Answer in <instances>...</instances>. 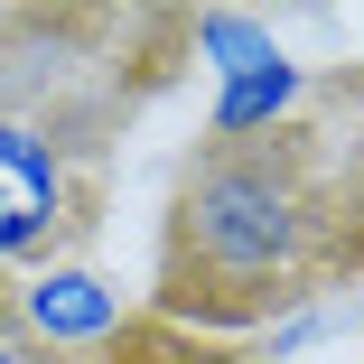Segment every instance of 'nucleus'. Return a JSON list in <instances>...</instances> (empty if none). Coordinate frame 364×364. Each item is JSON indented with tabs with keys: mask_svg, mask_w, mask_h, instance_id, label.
<instances>
[{
	"mask_svg": "<svg viewBox=\"0 0 364 364\" xmlns=\"http://www.w3.org/2000/svg\"><path fill=\"white\" fill-rule=\"evenodd\" d=\"M346 262V196L327 168V131L280 122L262 140L205 150L178 178L159 243V309L196 327H271L327 289Z\"/></svg>",
	"mask_w": 364,
	"mask_h": 364,
	"instance_id": "1",
	"label": "nucleus"
},
{
	"mask_svg": "<svg viewBox=\"0 0 364 364\" xmlns=\"http://www.w3.org/2000/svg\"><path fill=\"white\" fill-rule=\"evenodd\" d=\"M94 19H0V271H47L94 215L112 94Z\"/></svg>",
	"mask_w": 364,
	"mask_h": 364,
	"instance_id": "2",
	"label": "nucleus"
},
{
	"mask_svg": "<svg viewBox=\"0 0 364 364\" xmlns=\"http://www.w3.org/2000/svg\"><path fill=\"white\" fill-rule=\"evenodd\" d=\"M196 56L215 65V103H205V150H234V140H262L299 112L309 75L289 65V47L243 19V10H196Z\"/></svg>",
	"mask_w": 364,
	"mask_h": 364,
	"instance_id": "3",
	"label": "nucleus"
},
{
	"mask_svg": "<svg viewBox=\"0 0 364 364\" xmlns=\"http://www.w3.org/2000/svg\"><path fill=\"white\" fill-rule=\"evenodd\" d=\"M327 327H336V289H318V299H299V309H280V318L262 327V364H289V355H309Z\"/></svg>",
	"mask_w": 364,
	"mask_h": 364,
	"instance_id": "5",
	"label": "nucleus"
},
{
	"mask_svg": "<svg viewBox=\"0 0 364 364\" xmlns=\"http://www.w3.org/2000/svg\"><path fill=\"white\" fill-rule=\"evenodd\" d=\"M0 364H56V355L19 327V309H10V299H0Z\"/></svg>",
	"mask_w": 364,
	"mask_h": 364,
	"instance_id": "6",
	"label": "nucleus"
},
{
	"mask_svg": "<svg viewBox=\"0 0 364 364\" xmlns=\"http://www.w3.org/2000/svg\"><path fill=\"white\" fill-rule=\"evenodd\" d=\"M19 327L47 346V355H103L112 336H122V289L94 271V262H47V271H28L19 280Z\"/></svg>",
	"mask_w": 364,
	"mask_h": 364,
	"instance_id": "4",
	"label": "nucleus"
}]
</instances>
